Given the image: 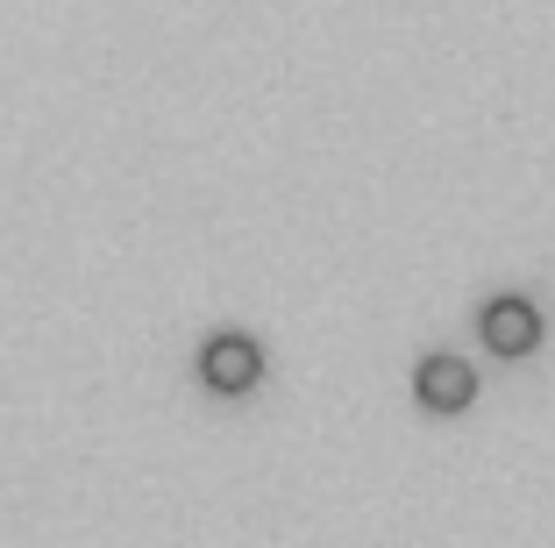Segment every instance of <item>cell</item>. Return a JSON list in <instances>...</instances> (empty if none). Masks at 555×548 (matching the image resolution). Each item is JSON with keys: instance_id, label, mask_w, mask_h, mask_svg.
<instances>
[{"instance_id": "cell-1", "label": "cell", "mask_w": 555, "mask_h": 548, "mask_svg": "<svg viewBox=\"0 0 555 548\" xmlns=\"http://www.w3.org/2000/svg\"><path fill=\"white\" fill-rule=\"evenodd\" d=\"M199 378H207V392H221V399H235V392H257L263 349H257L249 335H207V342H199Z\"/></svg>"}, {"instance_id": "cell-2", "label": "cell", "mask_w": 555, "mask_h": 548, "mask_svg": "<svg viewBox=\"0 0 555 548\" xmlns=\"http://www.w3.org/2000/svg\"><path fill=\"white\" fill-rule=\"evenodd\" d=\"M477 328H485V349H491V356H527V349L541 342V314H534V300H520V292L491 300Z\"/></svg>"}, {"instance_id": "cell-3", "label": "cell", "mask_w": 555, "mask_h": 548, "mask_svg": "<svg viewBox=\"0 0 555 548\" xmlns=\"http://www.w3.org/2000/svg\"><path fill=\"white\" fill-rule=\"evenodd\" d=\"M413 392H421L427 413H463V406L477 399V371L463 364V356H421V378H413Z\"/></svg>"}]
</instances>
